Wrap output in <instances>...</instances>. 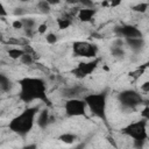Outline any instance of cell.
Instances as JSON below:
<instances>
[{
  "label": "cell",
  "mask_w": 149,
  "mask_h": 149,
  "mask_svg": "<svg viewBox=\"0 0 149 149\" xmlns=\"http://www.w3.org/2000/svg\"><path fill=\"white\" fill-rule=\"evenodd\" d=\"M83 100L86 104V108H88L93 115L104 121L106 120V93L86 94Z\"/></svg>",
  "instance_id": "3957f363"
},
{
  "label": "cell",
  "mask_w": 149,
  "mask_h": 149,
  "mask_svg": "<svg viewBox=\"0 0 149 149\" xmlns=\"http://www.w3.org/2000/svg\"><path fill=\"white\" fill-rule=\"evenodd\" d=\"M81 91H83V88L79 86H71V87L64 88L62 91V93L68 99H74V98H78V95L81 93Z\"/></svg>",
  "instance_id": "4fadbf2b"
},
{
  "label": "cell",
  "mask_w": 149,
  "mask_h": 149,
  "mask_svg": "<svg viewBox=\"0 0 149 149\" xmlns=\"http://www.w3.org/2000/svg\"><path fill=\"white\" fill-rule=\"evenodd\" d=\"M74 55L85 58H95L98 54V47L94 43L86 41H77L72 45Z\"/></svg>",
  "instance_id": "8992f818"
},
{
  "label": "cell",
  "mask_w": 149,
  "mask_h": 149,
  "mask_svg": "<svg viewBox=\"0 0 149 149\" xmlns=\"http://www.w3.org/2000/svg\"><path fill=\"white\" fill-rule=\"evenodd\" d=\"M21 23H22V27L26 29V30H33L34 27H35V20L28 17V19H21Z\"/></svg>",
  "instance_id": "d6986e66"
},
{
  "label": "cell",
  "mask_w": 149,
  "mask_h": 149,
  "mask_svg": "<svg viewBox=\"0 0 149 149\" xmlns=\"http://www.w3.org/2000/svg\"><path fill=\"white\" fill-rule=\"evenodd\" d=\"M122 133L129 137L133 139V141H141L146 142L148 139V133H147V120H140L133 123H129L122 129Z\"/></svg>",
  "instance_id": "277c9868"
},
{
  "label": "cell",
  "mask_w": 149,
  "mask_h": 149,
  "mask_svg": "<svg viewBox=\"0 0 149 149\" xmlns=\"http://www.w3.org/2000/svg\"><path fill=\"white\" fill-rule=\"evenodd\" d=\"M23 149H37V146H36V144H34V143H31V144L24 146V147H23Z\"/></svg>",
  "instance_id": "83f0119b"
},
{
  "label": "cell",
  "mask_w": 149,
  "mask_h": 149,
  "mask_svg": "<svg viewBox=\"0 0 149 149\" xmlns=\"http://www.w3.org/2000/svg\"><path fill=\"white\" fill-rule=\"evenodd\" d=\"M20 85V99L24 102H31L34 100H42L49 104L47 95L45 81L41 78L26 77L19 80Z\"/></svg>",
  "instance_id": "6da1fadb"
},
{
  "label": "cell",
  "mask_w": 149,
  "mask_h": 149,
  "mask_svg": "<svg viewBox=\"0 0 149 149\" xmlns=\"http://www.w3.org/2000/svg\"><path fill=\"white\" fill-rule=\"evenodd\" d=\"M10 90V80L2 73H0V91L7 92Z\"/></svg>",
  "instance_id": "9a60e30c"
},
{
  "label": "cell",
  "mask_w": 149,
  "mask_h": 149,
  "mask_svg": "<svg viewBox=\"0 0 149 149\" xmlns=\"http://www.w3.org/2000/svg\"><path fill=\"white\" fill-rule=\"evenodd\" d=\"M98 63H99V61L97 58H94L93 61H88V62H81L77 65V68L73 69L72 73L77 78H85L86 76L91 74L95 70Z\"/></svg>",
  "instance_id": "ba28073f"
},
{
  "label": "cell",
  "mask_w": 149,
  "mask_h": 149,
  "mask_svg": "<svg viewBox=\"0 0 149 149\" xmlns=\"http://www.w3.org/2000/svg\"><path fill=\"white\" fill-rule=\"evenodd\" d=\"M20 61H21V63H23V64H26V65H30V64L34 63V55L24 52L23 56L20 58Z\"/></svg>",
  "instance_id": "ffe728a7"
},
{
  "label": "cell",
  "mask_w": 149,
  "mask_h": 149,
  "mask_svg": "<svg viewBox=\"0 0 149 149\" xmlns=\"http://www.w3.org/2000/svg\"><path fill=\"white\" fill-rule=\"evenodd\" d=\"M118 99L121 104V107L128 111H133L139 105L142 104V95L133 90H126L119 93Z\"/></svg>",
  "instance_id": "5b68a950"
},
{
  "label": "cell",
  "mask_w": 149,
  "mask_h": 149,
  "mask_svg": "<svg viewBox=\"0 0 149 149\" xmlns=\"http://www.w3.org/2000/svg\"><path fill=\"white\" fill-rule=\"evenodd\" d=\"M45 41H47V43H49V44H55V43L57 42V36H56V34H54V33H48L47 36H45Z\"/></svg>",
  "instance_id": "44dd1931"
},
{
  "label": "cell",
  "mask_w": 149,
  "mask_h": 149,
  "mask_svg": "<svg viewBox=\"0 0 149 149\" xmlns=\"http://www.w3.org/2000/svg\"><path fill=\"white\" fill-rule=\"evenodd\" d=\"M47 29H48L47 23H41V24L38 26V28H37V31H38L40 34H44V33L47 31Z\"/></svg>",
  "instance_id": "cb8c5ba5"
},
{
  "label": "cell",
  "mask_w": 149,
  "mask_h": 149,
  "mask_svg": "<svg viewBox=\"0 0 149 149\" xmlns=\"http://www.w3.org/2000/svg\"><path fill=\"white\" fill-rule=\"evenodd\" d=\"M13 28H15V29H21V28H23L22 27V23H21V20H15L14 22H13Z\"/></svg>",
  "instance_id": "484cf974"
},
{
  "label": "cell",
  "mask_w": 149,
  "mask_h": 149,
  "mask_svg": "<svg viewBox=\"0 0 149 149\" xmlns=\"http://www.w3.org/2000/svg\"><path fill=\"white\" fill-rule=\"evenodd\" d=\"M126 44L134 51H140L144 47V40L142 38H126Z\"/></svg>",
  "instance_id": "7c38bea8"
},
{
  "label": "cell",
  "mask_w": 149,
  "mask_h": 149,
  "mask_svg": "<svg viewBox=\"0 0 149 149\" xmlns=\"http://www.w3.org/2000/svg\"><path fill=\"white\" fill-rule=\"evenodd\" d=\"M140 88H141V91H143L144 93H148V92H149V81H144V83L140 86Z\"/></svg>",
  "instance_id": "d4e9b609"
},
{
  "label": "cell",
  "mask_w": 149,
  "mask_h": 149,
  "mask_svg": "<svg viewBox=\"0 0 149 149\" xmlns=\"http://www.w3.org/2000/svg\"><path fill=\"white\" fill-rule=\"evenodd\" d=\"M64 111L69 116H83L86 114V104L78 98L68 99L64 105Z\"/></svg>",
  "instance_id": "52a82bcc"
},
{
  "label": "cell",
  "mask_w": 149,
  "mask_h": 149,
  "mask_svg": "<svg viewBox=\"0 0 149 149\" xmlns=\"http://www.w3.org/2000/svg\"><path fill=\"white\" fill-rule=\"evenodd\" d=\"M37 113H38V108L36 107H29L24 109L23 112H21L19 115H16L9 121L8 128L13 133H16L22 136L28 134L34 127V122Z\"/></svg>",
  "instance_id": "7a4b0ae2"
},
{
  "label": "cell",
  "mask_w": 149,
  "mask_h": 149,
  "mask_svg": "<svg viewBox=\"0 0 149 149\" xmlns=\"http://www.w3.org/2000/svg\"><path fill=\"white\" fill-rule=\"evenodd\" d=\"M112 54H113V56H115V57H122V56L125 55L122 48H121V47H116V45H114V47L112 48Z\"/></svg>",
  "instance_id": "7402d4cb"
},
{
  "label": "cell",
  "mask_w": 149,
  "mask_h": 149,
  "mask_svg": "<svg viewBox=\"0 0 149 149\" xmlns=\"http://www.w3.org/2000/svg\"><path fill=\"white\" fill-rule=\"evenodd\" d=\"M95 12L97 10L94 8H80L78 10L77 16L81 22H90L95 15Z\"/></svg>",
  "instance_id": "30bf717a"
},
{
  "label": "cell",
  "mask_w": 149,
  "mask_h": 149,
  "mask_svg": "<svg viewBox=\"0 0 149 149\" xmlns=\"http://www.w3.org/2000/svg\"><path fill=\"white\" fill-rule=\"evenodd\" d=\"M7 54H8L9 58H12V59H20L23 56L24 50L21 48H10V49H8Z\"/></svg>",
  "instance_id": "5bb4252c"
},
{
  "label": "cell",
  "mask_w": 149,
  "mask_h": 149,
  "mask_svg": "<svg viewBox=\"0 0 149 149\" xmlns=\"http://www.w3.org/2000/svg\"><path fill=\"white\" fill-rule=\"evenodd\" d=\"M0 16H7V10L2 2H0Z\"/></svg>",
  "instance_id": "4316f807"
},
{
  "label": "cell",
  "mask_w": 149,
  "mask_h": 149,
  "mask_svg": "<svg viewBox=\"0 0 149 149\" xmlns=\"http://www.w3.org/2000/svg\"><path fill=\"white\" fill-rule=\"evenodd\" d=\"M76 140H77V136L71 133H64L59 136V141H62L66 144H72L73 142H76Z\"/></svg>",
  "instance_id": "2e32d148"
},
{
  "label": "cell",
  "mask_w": 149,
  "mask_h": 149,
  "mask_svg": "<svg viewBox=\"0 0 149 149\" xmlns=\"http://www.w3.org/2000/svg\"><path fill=\"white\" fill-rule=\"evenodd\" d=\"M50 121H51V118H50V114H49V112L47 109H43V111H41V112L37 113V120H36V122H37V126L40 128L48 127V125L50 123Z\"/></svg>",
  "instance_id": "8fae6325"
},
{
  "label": "cell",
  "mask_w": 149,
  "mask_h": 149,
  "mask_svg": "<svg viewBox=\"0 0 149 149\" xmlns=\"http://www.w3.org/2000/svg\"><path fill=\"white\" fill-rule=\"evenodd\" d=\"M116 33L120 36H123L126 38H142V33L139 28L130 26V24H125L119 28H116Z\"/></svg>",
  "instance_id": "9c48e42d"
},
{
  "label": "cell",
  "mask_w": 149,
  "mask_h": 149,
  "mask_svg": "<svg viewBox=\"0 0 149 149\" xmlns=\"http://www.w3.org/2000/svg\"><path fill=\"white\" fill-rule=\"evenodd\" d=\"M147 9H148V3L147 2H141V3H139L134 7V10L140 12V13H144Z\"/></svg>",
  "instance_id": "603a6c76"
},
{
  "label": "cell",
  "mask_w": 149,
  "mask_h": 149,
  "mask_svg": "<svg viewBox=\"0 0 149 149\" xmlns=\"http://www.w3.org/2000/svg\"><path fill=\"white\" fill-rule=\"evenodd\" d=\"M37 8H38V10H40L41 13L48 14V13L50 12V9H51V6H50V3H49L48 1L43 0V1H38V2H37Z\"/></svg>",
  "instance_id": "e0dca14e"
},
{
  "label": "cell",
  "mask_w": 149,
  "mask_h": 149,
  "mask_svg": "<svg viewBox=\"0 0 149 149\" xmlns=\"http://www.w3.org/2000/svg\"><path fill=\"white\" fill-rule=\"evenodd\" d=\"M56 22H57V26L59 29H66L71 26V20L68 17H59L56 20Z\"/></svg>",
  "instance_id": "ac0fdd59"
}]
</instances>
